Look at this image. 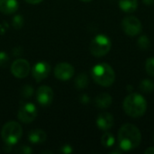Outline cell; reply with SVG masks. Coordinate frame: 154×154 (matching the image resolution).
Segmentation results:
<instances>
[{
    "mask_svg": "<svg viewBox=\"0 0 154 154\" xmlns=\"http://www.w3.org/2000/svg\"><path fill=\"white\" fill-rule=\"evenodd\" d=\"M142 142L140 130L132 124L124 125L118 132V144L122 151H131L137 148Z\"/></svg>",
    "mask_w": 154,
    "mask_h": 154,
    "instance_id": "obj_1",
    "label": "cell"
},
{
    "mask_svg": "<svg viewBox=\"0 0 154 154\" xmlns=\"http://www.w3.org/2000/svg\"><path fill=\"white\" fill-rule=\"evenodd\" d=\"M123 106L125 114L131 117L138 118L145 114L147 109V102L140 94L132 93L125 98Z\"/></svg>",
    "mask_w": 154,
    "mask_h": 154,
    "instance_id": "obj_2",
    "label": "cell"
},
{
    "mask_svg": "<svg viewBox=\"0 0 154 154\" xmlns=\"http://www.w3.org/2000/svg\"><path fill=\"white\" fill-rule=\"evenodd\" d=\"M91 75L96 83L102 87L111 86L116 79V74L113 68L107 63H99L93 67Z\"/></svg>",
    "mask_w": 154,
    "mask_h": 154,
    "instance_id": "obj_3",
    "label": "cell"
},
{
    "mask_svg": "<svg viewBox=\"0 0 154 154\" xmlns=\"http://www.w3.org/2000/svg\"><path fill=\"white\" fill-rule=\"evenodd\" d=\"M23 128L20 124L11 121L6 123L1 131V136L5 144L13 146L22 137Z\"/></svg>",
    "mask_w": 154,
    "mask_h": 154,
    "instance_id": "obj_4",
    "label": "cell"
},
{
    "mask_svg": "<svg viewBox=\"0 0 154 154\" xmlns=\"http://www.w3.org/2000/svg\"><path fill=\"white\" fill-rule=\"evenodd\" d=\"M112 47L110 39L104 34L97 35L90 43V52L96 57H103L106 55Z\"/></svg>",
    "mask_w": 154,
    "mask_h": 154,
    "instance_id": "obj_5",
    "label": "cell"
},
{
    "mask_svg": "<svg viewBox=\"0 0 154 154\" xmlns=\"http://www.w3.org/2000/svg\"><path fill=\"white\" fill-rule=\"evenodd\" d=\"M18 119L24 123H32L37 116L36 106L32 103H23L20 106L18 110Z\"/></svg>",
    "mask_w": 154,
    "mask_h": 154,
    "instance_id": "obj_6",
    "label": "cell"
},
{
    "mask_svg": "<svg viewBox=\"0 0 154 154\" xmlns=\"http://www.w3.org/2000/svg\"><path fill=\"white\" fill-rule=\"evenodd\" d=\"M122 27L124 32L129 36H135L138 35L143 27L141 21L135 16H127L122 22Z\"/></svg>",
    "mask_w": 154,
    "mask_h": 154,
    "instance_id": "obj_7",
    "label": "cell"
},
{
    "mask_svg": "<svg viewBox=\"0 0 154 154\" xmlns=\"http://www.w3.org/2000/svg\"><path fill=\"white\" fill-rule=\"evenodd\" d=\"M11 72L14 77L23 79L27 77L30 72V63L24 59H18L13 62L11 66Z\"/></svg>",
    "mask_w": 154,
    "mask_h": 154,
    "instance_id": "obj_8",
    "label": "cell"
},
{
    "mask_svg": "<svg viewBox=\"0 0 154 154\" xmlns=\"http://www.w3.org/2000/svg\"><path fill=\"white\" fill-rule=\"evenodd\" d=\"M36 99L42 106H48L51 104L53 99V91L48 86H42L36 92Z\"/></svg>",
    "mask_w": 154,
    "mask_h": 154,
    "instance_id": "obj_9",
    "label": "cell"
},
{
    "mask_svg": "<svg viewBox=\"0 0 154 154\" xmlns=\"http://www.w3.org/2000/svg\"><path fill=\"white\" fill-rule=\"evenodd\" d=\"M54 75L60 80H69L74 75V68L66 62L60 63L54 69Z\"/></svg>",
    "mask_w": 154,
    "mask_h": 154,
    "instance_id": "obj_10",
    "label": "cell"
},
{
    "mask_svg": "<svg viewBox=\"0 0 154 154\" xmlns=\"http://www.w3.org/2000/svg\"><path fill=\"white\" fill-rule=\"evenodd\" d=\"M51 71V66L46 61H40L36 63L32 68V76L34 79L38 82L45 79Z\"/></svg>",
    "mask_w": 154,
    "mask_h": 154,
    "instance_id": "obj_11",
    "label": "cell"
},
{
    "mask_svg": "<svg viewBox=\"0 0 154 154\" xmlns=\"http://www.w3.org/2000/svg\"><path fill=\"white\" fill-rule=\"evenodd\" d=\"M97 125L99 129L103 131H107L109 130L113 125H114V116L113 115L104 112L101 113L97 119Z\"/></svg>",
    "mask_w": 154,
    "mask_h": 154,
    "instance_id": "obj_12",
    "label": "cell"
},
{
    "mask_svg": "<svg viewBox=\"0 0 154 154\" xmlns=\"http://www.w3.org/2000/svg\"><path fill=\"white\" fill-rule=\"evenodd\" d=\"M17 0H0V12L5 14H11L17 11Z\"/></svg>",
    "mask_w": 154,
    "mask_h": 154,
    "instance_id": "obj_13",
    "label": "cell"
},
{
    "mask_svg": "<svg viewBox=\"0 0 154 154\" xmlns=\"http://www.w3.org/2000/svg\"><path fill=\"white\" fill-rule=\"evenodd\" d=\"M28 139L32 143L34 144H40L46 141L47 139V134L44 131L40 130V129H35L32 130L28 134Z\"/></svg>",
    "mask_w": 154,
    "mask_h": 154,
    "instance_id": "obj_14",
    "label": "cell"
},
{
    "mask_svg": "<svg viewBox=\"0 0 154 154\" xmlns=\"http://www.w3.org/2000/svg\"><path fill=\"white\" fill-rule=\"evenodd\" d=\"M95 104L99 108H107L112 104V97L107 93H101L97 96L95 99Z\"/></svg>",
    "mask_w": 154,
    "mask_h": 154,
    "instance_id": "obj_15",
    "label": "cell"
},
{
    "mask_svg": "<svg viewBox=\"0 0 154 154\" xmlns=\"http://www.w3.org/2000/svg\"><path fill=\"white\" fill-rule=\"evenodd\" d=\"M119 7L126 13H132L138 7V0H119Z\"/></svg>",
    "mask_w": 154,
    "mask_h": 154,
    "instance_id": "obj_16",
    "label": "cell"
},
{
    "mask_svg": "<svg viewBox=\"0 0 154 154\" xmlns=\"http://www.w3.org/2000/svg\"><path fill=\"white\" fill-rule=\"evenodd\" d=\"M88 85V78L85 73L79 74L75 79V86L79 89H83Z\"/></svg>",
    "mask_w": 154,
    "mask_h": 154,
    "instance_id": "obj_17",
    "label": "cell"
},
{
    "mask_svg": "<svg viewBox=\"0 0 154 154\" xmlns=\"http://www.w3.org/2000/svg\"><path fill=\"white\" fill-rule=\"evenodd\" d=\"M101 143H102V145L104 147H106V148L113 147L114 144H115V137H114V135L112 134H110V133H105L102 135Z\"/></svg>",
    "mask_w": 154,
    "mask_h": 154,
    "instance_id": "obj_18",
    "label": "cell"
},
{
    "mask_svg": "<svg viewBox=\"0 0 154 154\" xmlns=\"http://www.w3.org/2000/svg\"><path fill=\"white\" fill-rule=\"evenodd\" d=\"M140 89L143 92L145 93H150L154 90V83L151 79H143L140 83Z\"/></svg>",
    "mask_w": 154,
    "mask_h": 154,
    "instance_id": "obj_19",
    "label": "cell"
},
{
    "mask_svg": "<svg viewBox=\"0 0 154 154\" xmlns=\"http://www.w3.org/2000/svg\"><path fill=\"white\" fill-rule=\"evenodd\" d=\"M137 44H138V46H139L140 49H142V50H147L151 46V42H150V39L146 35H143V36H141L138 39Z\"/></svg>",
    "mask_w": 154,
    "mask_h": 154,
    "instance_id": "obj_20",
    "label": "cell"
},
{
    "mask_svg": "<svg viewBox=\"0 0 154 154\" xmlns=\"http://www.w3.org/2000/svg\"><path fill=\"white\" fill-rule=\"evenodd\" d=\"M145 69L150 76L154 77V57L147 59L145 63Z\"/></svg>",
    "mask_w": 154,
    "mask_h": 154,
    "instance_id": "obj_21",
    "label": "cell"
},
{
    "mask_svg": "<svg viewBox=\"0 0 154 154\" xmlns=\"http://www.w3.org/2000/svg\"><path fill=\"white\" fill-rule=\"evenodd\" d=\"M13 25L15 29H20L23 25V18L22 15H15L13 18Z\"/></svg>",
    "mask_w": 154,
    "mask_h": 154,
    "instance_id": "obj_22",
    "label": "cell"
},
{
    "mask_svg": "<svg viewBox=\"0 0 154 154\" xmlns=\"http://www.w3.org/2000/svg\"><path fill=\"white\" fill-rule=\"evenodd\" d=\"M21 93H22L23 97H25V98L31 97L32 96V94H33V88H32L31 86L26 85V86H24V87L22 88Z\"/></svg>",
    "mask_w": 154,
    "mask_h": 154,
    "instance_id": "obj_23",
    "label": "cell"
},
{
    "mask_svg": "<svg viewBox=\"0 0 154 154\" xmlns=\"http://www.w3.org/2000/svg\"><path fill=\"white\" fill-rule=\"evenodd\" d=\"M9 57L5 51H0V66L5 68L8 65Z\"/></svg>",
    "mask_w": 154,
    "mask_h": 154,
    "instance_id": "obj_24",
    "label": "cell"
},
{
    "mask_svg": "<svg viewBox=\"0 0 154 154\" xmlns=\"http://www.w3.org/2000/svg\"><path fill=\"white\" fill-rule=\"evenodd\" d=\"M15 152L22 154H31L32 152V149H31L29 146L21 145V146H19V147L15 150Z\"/></svg>",
    "mask_w": 154,
    "mask_h": 154,
    "instance_id": "obj_25",
    "label": "cell"
},
{
    "mask_svg": "<svg viewBox=\"0 0 154 154\" xmlns=\"http://www.w3.org/2000/svg\"><path fill=\"white\" fill-rule=\"evenodd\" d=\"M60 152H61L62 153L69 154V153H71V152H73V150H72V148H71L69 145H64V146H62V147H61Z\"/></svg>",
    "mask_w": 154,
    "mask_h": 154,
    "instance_id": "obj_26",
    "label": "cell"
},
{
    "mask_svg": "<svg viewBox=\"0 0 154 154\" xmlns=\"http://www.w3.org/2000/svg\"><path fill=\"white\" fill-rule=\"evenodd\" d=\"M88 101H89L88 97L87 95H83V96H82V97H81V102H82L83 104H88Z\"/></svg>",
    "mask_w": 154,
    "mask_h": 154,
    "instance_id": "obj_27",
    "label": "cell"
},
{
    "mask_svg": "<svg viewBox=\"0 0 154 154\" xmlns=\"http://www.w3.org/2000/svg\"><path fill=\"white\" fill-rule=\"evenodd\" d=\"M27 3H29V4H32V5H36V4H39V3H41L42 0H25Z\"/></svg>",
    "mask_w": 154,
    "mask_h": 154,
    "instance_id": "obj_28",
    "label": "cell"
},
{
    "mask_svg": "<svg viewBox=\"0 0 154 154\" xmlns=\"http://www.w3.org/2000/svg\"><path fill=\"white\" fill-rule=\"evenodd\" d=\"M144 152H145V154H154V147H150V148H148Z\"/></svg>",
    "mask_w": 154,
    "mask_h": 154,
    "instance_id": "obj_29",
    "label": "cell"
},
{
    "mask_svg": "<svg viewBox=\"0 0 154 154\" xmlns=\"http://www.w3.org/2000/svg\"><path fill=\"white\" fill-rule=\"evenodd\" d=\"M143 1L145 5H151L154 4V0H143Z\"/></svg>",
    "mask_w": 154,
    "mask_h": 154,
    "instance_id": "obj_30",
    "label": "cell"
},
{
    "mask_svg": "<svg viewBox=\"0 0 154 154\" xmlns=\"http://www.w3.org/2000/svg\"><path fill=\"white\" fill-rule=\"evenodd\" d=\"M82 2H86V3H88V2H90V1H92V0H81Z\"/></svg>",
    "mask_w": 154,
    "mask_h": 154,
    "instance_id": "obj_31",
    "label": "cell"
}]
</instances>
